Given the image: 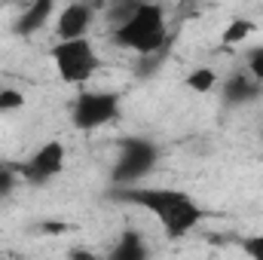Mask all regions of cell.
I'll return each mask as SVG.
<instances>
[{
	"label": "cell",
	"instance_id": "17",
	"mask_svg": "<svg viewBox=\"0 0 263 260\" xmlns=\"http://www.w3.org/2000/svg\"><path fill=\"white\" fill-rule=\"evenodd\" d=\"M67 257H70V260H98V257H92L89 251H80V248H73V251H70Z\"/></svg>",
	"mask_w": 263,
	"mask_h": 260
},
{
	"label": "cell",
	"instance_id": "10",
	"mask_svg": "<svg viewBox=\"0 0 263 260\" xmlns=\"http://www.w3.org/2000/svg\"><path fill=\"white\" fill-rule=\"evenodd\" d=\"M257 92H260V83H257V80H254L248 70H239V73H233V77L227 80V89H223L227 101H233V104L251 101Z\"/></svg>",
	"mask_w": 263,
	"mask_h": 260
},
{
	"label": "cell",
	"instance_id": "1",
	"mask_svg": "<svg viewBox=\"0 0 263 260\" xmlns=\"http://www.w3.org/2000/svg\"><path fill=\"white\" fill-rule=\"evenodd\" d=\"M120 199L129 205H138L150 217H156L165 239H184L205 220V208L190 193L175 190V187H141L138 184V187L120 190Z\"/></svg>",
	"mask_w": 263,
	"mask_h": 260
},
{
	"label": "cell",
	"instance_id": "7",
	"mask_svg": "<svg viewBox=\"0 0 263 260\" xmlns=\"http://www.w3.org/2000/svg\"><path fill=\"white\" fill-rule=\"evenodd\" d=\"M55 37L59 43L65 40H83L89 37V28L95 25V6L89 3H67L55 12Z\"/></svg>",
	"mask_w": 263,
	"mask_h": 260
},
{
	"label": "cell",
	"instance_id": "16",
	"mask_svg": "<svg viewBox=\"0 0 263 260\" xmlns=\"http://www.w3.org/2000/svg\"><path fill=\"white\" fill-rule=\"evenodd\" d=\"M15 178H18L15 165H6V162H0V196H9L12 184H15Z\"/></svg>",
	"mask_w": 263,
	"mask_h": 260
},
{
	"label": "cell",
	"instance_id": "13",
	"mask_svg": "<svg viewBox=\"0 0 263 260\" xmlns=\"http://www.w3.org/2000/svg\"><path fill=\"white\" fill-rule=\"evenodd\" d=\"M245 70H248V73L263 86V46H254V49L248 52V59H245Z\"/></svg>",
	"mask_w": 263,
	"mask_h": 260
},
{
	"label": "cell",
	"instance_id": "5",
	"mask_svg": "<svg viewBox=\"0 0 263 260\" xmlns=\"http://www.w3.org/2000/svg\"><path fill=\"white\" fill-rule=\"evenodd\" d=\"M156 159H159V150L150 138H126L120 144V156H117V165H114V184L120 190L138 187L153 172Z\"/></svg>",
	"mask_w": 263,
	"mask_h": 260
},
{
	"label": "cell",
	"instance_id": "15",
	"mask_svg": "<svg viewBox=\"0 0 263 260\" xmlns=\"http://www.w3.org/2000/svg\"><path fill=\"white\" fill-rule=\"evenodd\" d=\"M242 248H245L248 260H263V233H254V236L242 239Z\"/></svg>",
	"mask_w": 263,
	"mask_h": 260
},
{
	"label": "cell",
	"instance_id": "8",
	"mask_svg": "<svg viewBox=\"0 0 263 260\" xmlns=\"http://www.w3.org/2000/svg\"><path fill=\"white\" fill-rule=\"evenodd\" d=\"M104 260H150V245L138 230H123L120 239L110 245V251L104 254Z\"/></svg>",
	"mask_w": 263,
	"mask_h": 260
},
{
	"label": "cell",
	"instance_id": "12",
	"mask_svg": "<svg viewBox=\"0 0 263 260\" xmlns=\"http://www.w3.org/2000/svg\"><path fill=\"white\" fill-rule=\"evenodd\" d=\"M251 31H254V22H248V18H236V22H230V25L223 28L220 43H223V46H239V43H245V40L251 37Z\"/></svg>",
	"mask_w": 263,
	"mask_h": 260
},
{
	"label": "cell",
	"instance_id": "9",
	"mask_svg": "<svg viewBox=\"0 0 263 260\" xmlns=\"http://www.w3.org/2000/svg\"><path fill=\"white\" fill-rule=\"evenodd\" d=\"M59 12V6L52 0H34L15 22V34L18 37H31L34 31H40L43 25H49V18Z\"/></svg>",
	"mask_w": 263,
	"mask_h": 260
},
{
	"label": "cell",
	"instance_id": "4",
	"mask_svg": "<svg viewBox=\"0 0 263 260\" xmlns=\"http://www.w3.org/2000/svg\"><path fill=\"white\" fill-rule=\"evenodd\" d=\"M120 95L117 92H101V89H80V95L70 104V123L83 132L104 129L110 123H117L120 117Z\"/></svg>",
	"mask_w": 263,
	"mask_h": 260
},
{
	"label": "cell",
	"instance_id": "3",
	"mask_svg": "<svg viewBox=\"0 0 263 260\" xmlns=\"http://www.w3.org/2000/svg\"><path fill=\"white\" fill-rule=\"evenodd\" d=\"M52 65H55V73L65 86H86L98 73L101 55H98V49L89 37L65 40V43L52 46Z\"/></svg>",
	"mask_w": 263,
	"mask_h": 260
},
{
	"label": "cell",
	"instance_id": "11",
	"mask_svg": "<svg viewBox=\"0 0 263 260\" xmlns=\"http://www.w3.org/2000/svg\"><path fill=\"white\" fill-rule=\"evenodd\" d=\"M184 86H187L190 92L208 95V92L217 86V70H211V67H196V70H190V73L184 77Z\"/></svg>",
	"mask_w": 263,
	"mask_h": 260
},
{
	"label": "cell",
	"instance_id": "6",
	"mask_svg": "<svg viewBox=\"0 0 263 260\" xmlns=\"http://www.w3.org/2000/svg\"><path fill=\"white\" fill-rule=\"evenodd\" d=\"M65 162H67V147L62 141H46L40 144L25 162L15 165L18 178H25L28 184H49L55 181L62 172H65Z\"/></svg>",
	"mask_w": 263,
	"mask_h": 260
},
{
	"label": "cell",
	"instance_id": "2",
	"mask_svg": "<svg viewBox=\"0 0 263 260\" xmlns=\"http://www.w3.org/2000/svg\"><path fill=\"white\" fill-rule=\"evenodd\" d=\"M110 40L120 49H129L141 59H156V52H162L168 43L165 9L156 3H138L120 28H110Z\"/></svg>",
	"mask_w": 263,
	"mask_h": 260
},
{
	"label": "cell",
	"instance_id": "14",
	"mask_svg": "<svg viewBox=\"0 0 263 260\" xmlns=\"http://www.w3.org/2000/svg\"><path fill=\"white\" fill-rule=\"evenodd\" d=\"M22 104H25V95H22L18 89H0V114L15 110V107H22Z\"/></svg>",
	"mask_w": 263,
	"mask_h": 260
}]
</instances>
